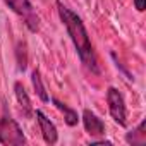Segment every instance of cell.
Instances as JSON below:
<instances>
[{"mask_svg":"<svg viewBox=\"0 0 146 146\" xmlns=\"http://www.w3.org/2000/svg\"><path fill=\"white\" fill-rule=\"evenodd\" d=\"M33 86H35V91H36V95L40 96L41 102H48V100H50L48 95H46V91H45V86H43V83H41V76H40L38 70L33 72Z\"/></svg>","mask_w":146,"mask_h":146,"instance_id":"obj_10","label":"cell"},{"mask_svg":"<svg viewBox=\"0 0 146 146\" xmlns=\"http://www.w3.org/2000/svg\"><path fill=\"white\" fill-rule=\"evenodd\" d=\"M0 143H2V144H9V146L26 144V137L23 134V129L7 113L0 119Z\"/></svg>","mask_w":146,"mask_h":146,"instance_id":"obj_3","label":"cell"},{"mask_svg":"<svg viewBox=\"0 0 146 146\" xmlns=\"http://www.w3.org/2000/svg\"><path fill=\"white\" fill-rule=\"evenodd\" d=\"M134 5L139 12H143L144 11V0H134Z\"/></svg>","mask_w":146,"mask_h":146,"instance_id":"obj_11","label":"cell"},{"mask_svg":"<svg viewBox=\"0 0 146 146\" xmlns=\"http://www.w3.org/2000/svg\"><path fill=\"white\" fill-rule=\"evenodd\" d=\"M83 125H84L86 132L91 134V136H103L105 134L103 120L96 113H93L91 110H84L83 112Z\"/></svg>","mask_w":146,"mask_h":146,"instance_id":"obj_6","label":"cell"},{"mask_svg":"<svg viewBox=\"0 0 146 146\" xmlns=\"http://www.w3.org/2000/svg\"><path fill=\"white\" fill-rule=\"evenodd\" d=\"M107 102H108V110L110 115L113 117V120L120 125H125V119H127V110H125V103L122 95L115 90V88H108L107 91Z\"/></svg>","mask_w":146,"mask_h":146,"instance_id":"obj_4","label":"cell"},{"mask_svg":"<svg viewBox=\"0 0 146 146\" xmlns=\"http://www.w3.org/2000/svg\"><path fill=\"white\" fill-rule=\"evenodd\" d=\"M4 2L7 4V7L12 12H16L23 19V23L28 26L29 31H33V33L38 31L40 17H38V14H36V11H35V7L29 0H4Z\"/></svg>","mask_w":146,"mask_h":146,"instance_id":"obj_2","label":"cell"},{"mask_svg":"<svg viewBox=\"0 0 146 146\" xmlns=\"http://www.w3.org/2000/svg\"><path fill=\"white\" fill-rule=\"evenodd\" d=\"M14 90H16V98H17V102H19V105H21L24 115L29 117V115L33 113V107H31V100H29V96H28L24 86H23L21 83H16V84H14Z\"/></svg>","mask_w":146,"mask_h":146,"instance_id":"obj_7","label":"cell"},{"mask_svg":"<svg viewBox=\"0 0 146 146\" xmlns=\"http://www.w3.org/2000/svg\"><path fill=\"white\" fill-rule=\"evenodd\" d=\"M144 125H146V122H144V120H143V122H139V125H137L134 131L127 132V136H125V141H127L129 144H137V146H143V144L146 143V132H144Z\"/></svg>","mask_w":146,"mask_h":146,"instance_id":"obj_8","label":"cell"},{"mask_svg":"<svg viewBox=\"0 0 146 146\" xmlns=\"http://www.w3.org/2000/svg\"><path fill=\"white\" fill-rule=\"evenodd\" d=\"M57 9H58V16H60V21L64 23L72 43H74L76 50H78V55L83 62V65L93 72V74H100V65H98V58H96V53H95V48L91 45V40L88 36V31L81 21V17L70 11L67 5H64L62 2H57Z\"/></svg>","mask_w":146,"mask_h":146,"instance_id":"obj_1","label":"cell"},{"mask_svg":"<svg viewBox=\"0 0 146 146\" xmlns=\"http://www.w3.org/2000/svg\"><path fill=\"white\" fill-rule=\"evenodd\" d=\"M36 120H38V125H40V131H41L43 139H45L48 144H55L57 139H58V132H57L55 124H53L41 110H36Z\"/></svg>","mask_w":146,"mask_h":146,"instance_id":"obj_5","label":"cell"},{"mask_svg":"<svg viewBox=\"0 0 146 146\" xmlns=\"http://www.w3.org/2000/svg\"><path fill=\"white\" fill-rule=\"evenodd\" d=\"M52 102H53V105L64 113V119H65V122L69 124V125H76L78 124V120H79V117H78V112L76 110H72V108H69L67 105H64L62 102H58L57 98H52Z\"/></svg>","mask_w":146,"mask_h":146,"instance_id":"obj_9","label":"cell"}]
</instances>
